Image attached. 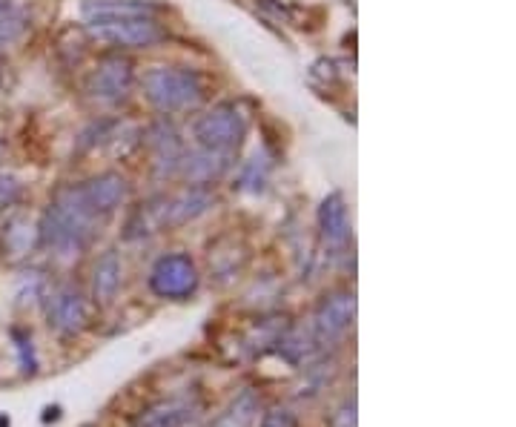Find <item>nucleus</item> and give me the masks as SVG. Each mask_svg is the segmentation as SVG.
Returning <instances> with one entry per match:
<instances>
[{
  "label": "nucleus",
  "instance_id": "20",
  "mask_svg": "<svg viewBox=\"0 0 516 427\" xmlns=\"http://www.w3.org/2000/svg\"><path fill=\"white\" fill-rule=\"evenodd\" d=\"M21 184L12 178V175H6V172H0V213L6 210V207H12V204H18L21 201Z\"/></svg>",
  "mask_w": 516,
  "mask_h": 427
},
{
  "label": "nucleus",
  "instance_id": "19",
  "mask_svg": "<svg viewBox=\"0 0 516 427\" xmlns=\"http://www.w3.org/2000/svg\"><path fill=\"white\" fill-rule=\"evenodd\" d=\"M12 339L18 347V356H21V370L26 376H32L38 370V359H35V350H32V339L21 333V330H12Z\"/></svg>",
  "mask_w": 516,
  "mask_h": 427
},
{
  "label": "nucleus",
  "instance_id": "22",
  "mask_svg": "<svg viewBox=\"0 0 516 427\" xmlns=\"http://www.w3.org/2000/svg\"><path fill=\"white\" fill-rule=\"evenodd\" d=\"M330 427H356V399H344L330 416Z\"/></svg>",
  "mask_w": 516,
  "mask_h": 427
},
{
  "label": "nucleus",
  "instance_id": "15",
  "mask_svg": "<svg viewBox=\"0 0 516 427\" xmlns=\"http://www.w3.org/2000/svg\"><path fill=\"white\" fill-rule=\"evenodd\" d=\"M118 290H121V258L115 250H109L98 258V264L92 270V299L95 304L107 307L115 301Z\"/></svg>",
  "mask_w": 516,
  "mask_h": 427
},
{
  "label": "nucleus",
  "instance_id": "13",
  "mask_svg": "<svg viewBox=\"0 0 516 427\" xmlns=\"http://www.w3.org/2000/svg\"><path fill=\"white\" fill-rule=\"evenodd\" d=\"M161 9L152 0H86V21H109V18H155Z\"/></svg>",
  "mask_w": 516,
  "mask_h": 427
},
{
  "label": "nucleus",
  "instance_id": "1",
  "mask_svg": "<svg viewBox=\"0 0 516 427\" xmlns=\"http://www.w3.org/2000/svg\"><path fill=\"white\" fill-rule=\"evenodd\" d=\"M98 224H101V218L86 207L78 187H66L55 195V201L43 213L38 238L52 253H58L61 258H72L89 247V241L98 233Z\"/></svg>",
  "mask_w": 516,
  "mask_h": 427
},
{
  "label": "nucleus",
  "instance_id": "23",
  "mask_svg": "<svg viewBox=\"0 0 516 427\" xmlns=\"http://www.w3.org/2000/svg\"><path fill=\"white\" fill-rule=\"evenodd\" d=\"M58 416H61V407H46V416H43V422H49V419L55 422Z\"/></svg>",
  "mask_w": 516,
  "mask_h": 427
},
{
  "label": "nucleus",
  "instance_id": "5",
  "mask_svg": "<svg viewBox=\"0 0 516 427\" xmlns=\"http://www.w3.org/2000/svg\"><path fill=\"white\" fill-rule=\"evenodd\" d=\"M86 32L95 41L121 49H144L167 38L155 18H109V21H86Z\"/></svg>",
  "mask_w": 516,
  "mask_h": 427
},
{
  "label": "nucleus",
  "instance_id": "2",
  "mask_svg": "<svg viewBox=\"0 0 516 427\" xmlns=\"http://www.w3.org/2000/svg\"><path fill=\"white\" fill-rule=\"evenodd\" d=\"M144 98L161 112H181L204 101V78L184 66H152L141 78Z\"/></svg>",
  "mask_w": 516,
  "mask_h": 427
},
{
  "label": "nucleus",
  "instance_id": "7",
  "mask_svg": "<svg viewBox=\"0 0 516 427\" xmlns=\"http://www.w3.org/2000/svg\"><path fill=\"white\" fill-rule=\"evenodd\" d=\"M353 319H356V301L350 293H333L330 299H324L310 324L316 347L324 350V347L342 342L347 330L353 327Z\"/></svg>",
  "mask_w": 516,
  "mask_h": 427
},
{
  "label": "nucleus",
  "instance_id": "17",
  "mask_svg": "<svg viewBox=\"0 0 516 427\" xmlns=\"http://www.w3.org/2000/svg\"><path fill=\"white\" fill-rule=\"evenodd\" d=\"M32 227L26 224V221H15L9 230H6V244H3V256H9V258H21L26 256L29 250H32V238L38 235V230L35 233H29Z\"/></svg>",
  "mask_w": 516,
  "mask_h": 427
},
{
  "label": "nucleus",
  "instance_id": "4",
  "mask_svg": "<svg viewBox=\"0 0 516 427\" xmlns=\"http://www.w3.org/2000/svg\"><path fill=\"white\" fill-rule=\"evenodd\" d=\"M215 198L213 193L193 187V190H181V193L170 195L164 201H158V207H150L144 213V233H155V230H172V227H184L195 218L213 210Z\"/></svg>",
  "mask_w": 516,
  "mask_h": 427
},
{
  "label": "nucleus",
  "instance_id": "18",
  "mask_svg": "<svg viewBox=\"0 0 516 427\" xmlns=\"http://www.w3.org/2000/svg\"><path fill=\"white\" fill-rule=\"evenodd\" d=\"M26 26H29L26 12H21V9H0V46L18 41L26 32Z\"/></svg>",
  "mask_w": 516,
  "mask_h": 427
},
{
  "label": "nucleus",
  "instance_id": "10",
  "mask_svg": "<svg viewBox=\"0 0 516 427\" xmlns=\"http://www.w3.org/2000/svg\"><path fill=\"white\" fill-rule=\"evenodd\" d=\"M78 193H81V198L86 201V207L104 221L107 215L115 213V210L127 201L129 187L121 175L104 172V175H98V178H89L84 184H78Z\"/></svg>",
  "mask_w": 516,
  "mask_h": 427
},
{
  "label": "nucleus",
  "instance_id": "9",
  "mask_svg": "<svg viewBox=\"0 0 516 427\" xmlns=\"http://www.w3.org/2000/svg\"><path fill=\"white\" fill-rule=\"evenodd\" d=\"M132 81H135L132 64L124 58H109L104 64L95 66V72L86 81V92L98 104H121L132 92Z\"/></svg>",
  "mask_w": 516,
  "mask_h": 427
},
{
  "label": "nucleus",
  "instance_id": "6",
  "mask_svg": "<svg viewBox=\"0 0 516 427\" xmlns=\"http://www.w3.org/2000/svg\"><path fill=\"white\" fill-rule=\"evenodd\" d=\"M150 287L161 299H190L198 287V270H195L193 258L181 256V253L158 258L150 273Z\"/></svg>",
  "mask_w": 516,
  "mask_h": 427
},
{
  "label": "nucleus",
  "instance_id": "12",
  "mask_svg": "<svg viewBox=\"0 0 516 427\" xmlns=\"http://www.w3.org/2000/svg\"><path fill=\"white\" fill-rule=\"evenodd\" d=\"M319 230H322V241L336 253L344 250L350 241V221H347V210H344L342 195H327L319 207Z\"/></svg>",
  "mask_w": 516,
  "mask_h": 427
},
{
  "label": "nucleus",
  "instance_id": "8",
  "mask_svg": "<svg viewBox=\"0 0 516 427\" xmlns=\"http://www.w3.org/2000/svg\"><path fill=\"white\" fill-rule=\"evenodd\" d=\"M46 319L49 327L61 336H78L89 321V307L78 287L64 284L46 296Z\"/></svg>",
  "mask_w": 516,
  "mask_h": 427
},
{
  "label": "nucleus",
  "instance_id": "14",
  "mask_svg": "<svg viewBox=\"0 0 516 427\" xmlns=\"http://www.w3.org/2000/svg\"><path fill=\"white\" fill-rule=\"evenodd\" d=\"M230 167V155L227 152H210L198 150L195 155H187L178 161V172L193 181V184H210L215 178H221Z\"/></svg>",
  "mask_w": 516,
  "mask_h": 427
},
{
  "label": "nucleus",
  "instance_id": "3",
  "mask_svg": "<svg viewBox=\"0 0 516 427\" xmlns=\"http://www.w3.org/2000/svg\"><path fill=\"white\" fill-rule=\"evenodd\" d=\"M250 127V118L236 104H221V107L204 112L193 127V138L201 150L227 152L233 155L236 147L244 141Z\"/></svg>",
  "mask_w": 516,
  "mask_h": 427
},
{
  "label": "nucleus",
  "instance_id": "21",
  "mask_svg": "<svg viewBox=\"0 0 516 427\" xmlns=\"http://www.w3.org/2000/svg\"><path fill=\"white\" fill-rule=\"evenodd\" d=\"M261 427H296V413L290 407H270L261 416Z\"/></svg>",
  "mask_w": 516,
  "mask_h": 427
},
{
  "label": "nucleus",
  "instance_id": "24",
  "mask_svg": "<svg viewBox=\"0 0 516 427\" xmlns=\"http://www.w3.org/2000/svg\"><path fill=\"white\" fill-rule=\"evenodd\" d=\"M0 427H9V416H0Z\"/></svg>",
  "mask_w": 516,
  "mask_h": 427
},
{
  "label": "nucleus",
  "instance_id": "25",
  "mask_svg": "<svg viewBox=\"0 0 516 427\" xmlns=\"http://www.w3.org/2000/svg\"><path fill=\"white\" fill-rule=\"evenodd\" d=\"M6 3H9V0H0V9H6Z\"/></svg>",
  "mask_w": 516,
  "mask_h": 427
},
{
  "label": "nucleus",
  "instance_id": "11",
  "mask_svg": "<svg viewBox=\"0 0 516 427\" xmlns=\"http://www.w3.org/2000/svg\"><path fill=\"white\" fill-rule=\"evenodd\" d=\"M198 416V407L184 399H167V402H155L147 410H141L132 427H187L193 425Z\"/></svg>",
  "mask_w": 516,
  "mask_h": 427
},
{
  "label": "nucleus",
  "instance_id": "16",
  "mask_svg": "<svg viewBox=\"0 0 516 427\" xmlns=\"http://www.w3.org/2000/svg\"><path fill=\"white\" fill-rule=\"evenodd\" d=\"M258 419V396L256 390H241L233 405L227 407V413H221L213 422V427H253Z\"/></svg>",
  "mask_w": 516,
  "mask_h": 427
}]
</instances>
